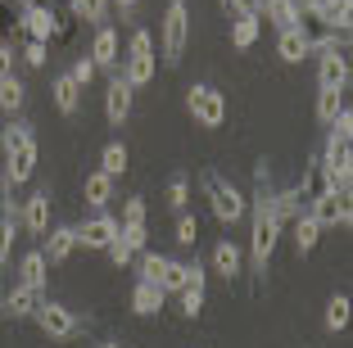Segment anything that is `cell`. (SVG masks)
Masks as SVG:
<instances>
[{
	"mask_svg": "<svg viewBox=\"0 0 353 348\" xmlns=\"http://www.w3.org/2000/svg\"><path fill=\"white\" fill-rule=\"evenodd\" d=\"M19 285L32 289V294H46V285H50V267H46L41 249L23 254V263H19Z\"/></svg>",
	"mask_w": 353,
	"mask_h": 348,
	"instance_id": "17",
	"label": "cell"
},
{
	"mask_svg": "<svg viewBox=\"0 0 353 348\" xmlns=\"http://www.w3.org/2000/svg\"><path fill=\"white\" fill-rule=\"evenodd\" d=\"M163 289L154 285V280H136L132 285V312L136 317H159V312H163Z\"/></svg>",
	"mask_w": 353,
	"mask_h": 348,
	"instance_id": "18",
	"label": "cell"
},
{
	"mask_svg": "<svg viewBox=\"0 0 353 348\" xmlns=\"http://www.w3.org/2000/svg\"><path fill=\"white\" fill-rule=\"evenodd\" d=\"M68 77H73V82H77V86H82V91H86V86H91V77H95V63H91V59H77Z\"/></svg>",
	"mask_w": 353,
	"mask_h": 348,
	"instance_id": "41",
	"label": "cell"
},
{
	"mask_svg": "<svg viewBox=\"0 0 353 348\" xmlns=\"http://www.w3.org/2000/svg\"><path fill=\"white\" fill-rule=\"evenodd\" d=\"M127 163H132V154H127L123 141H109V145H104V154H100V172L104 176H123Z\"/></svg>",
	"mask_w": 353,
	"mask_h": 348,
	"instance_id": "28",
	"label": "cell"
},
{
	"mask_svg": "<svg viewBox=\"0 0 353 348\" xmlns=\"http://www.w3.org/2000/svg\"><path fill=\"white\" fill-rule=\"evenodd\" d=\"M68 14L95 23V28H104V23H109V0H68Z\"/></svg>",
	"mask_w": 353,
	"mask_h": 348,
	"instance_id": "29",
	"label": "cell"
},
{
	"mask_svg": "<svg viewBox=\"0 0 353 348\" xmlns=\"http://www.w3.org/2000/svg\"><path fill=\"white\" fill-rule=\"evenodd\" d=\"M118 240V222L109 213H95L91 222L77 226V249H109Z\"/></svg>",
	"mask_w": 353,
	"mask_h": 348,
	"instance_id": "11",
	"label": "cell"
},
{
	"mask_svg": "<svg viewBox=\"0 0 353 348\" xmlns=\"http://www.w3.org/2000/svg\"><path fill=\"white\" fill-rule=\"evenodd\" d=\"M222 10H227V14H240V0H222Z\"/></svg>",
	"mask_w": 353,
	"mask_h": 348,
	"instance_id": "44",
	"label": "cell"
},
{
	"mask_svg": "<svg viewBox=\"0 0 353 348\" xmlns=\"http://www.w3.org/2000/svg\"><path fill=\"white\" fill-rule=\"evenodd\" d=\"M349 294H331L326 298V330H344L349 326Z\"/></svg>",
	"mask_w": 353,
	"mask_h": 348,
	"instance_id": "32",
	"label": "cell"
},
{
	"mask_svg": "<svg viewBox=\"0 0 353 348\" xmlns=\"http://www.w3.org/2000/svg\"><path fill=\"white\" fill-rule=\"evenodd\" d=\"M91 63L104 72H118V63H123V45H118V32L104 23V28H95V41H91Z\"/></svg>",
	"mask_w": 353,
	"mask_h": 348,
	"instance_id": "13",
	"label": "cell"
},
{
	"mask_svg": "<svg viewBox=\"0 0 353 348\" xmlns=\"http://www.w3.org/2000/svg\"><path fill=\"white\" fill-rule=\"evenodd\" d=\"M118 240H123L132 254H145V245H150V231L145 226H118Z\"/></svg>",
	"mask_w": 353,
	"mask_h": 348,
	"instance_id": "36",
	"label": "cell"
},
{
	"mask_svg": "<svg viewBox=\"0 0 353 348\" xmlns=\"http://www.w3.org/2000/svg\"><path fill=\"white\" fill-rule=\"evenodd\" d=\"M109 5H118V10H136V0H109Z\"/></svg>",
	"mask_w": 353,
	"mask_h": 348,
	"instance_id": "45",
	"label": "cell"
},
{
	"mask_svg": "<svg viewBox=\"0 0 353 348\" xmlns=\"http://www.w3.org/2000/svg\"><path fill=\"white\" fill-rule=\"evenodd\" d=\"M32 321H37V326H41L50 339H73L77 330H82V321H77L63 303H54V298H41V303H37V312H32Z\"/></svg>",
	"mask_w": 353,
	"mask_h": 348,
	"instance_id": "9",
	"label": "cell"
},
{
	"mask_svg": "<svg viewBox=\"0 0 353 348\" xmlns=\"http://www.w3.org/2000/svg\"><path fill=\"white\" fill-rule=\"evenodd\" d=\"M190 280V263H176V258H168L163 276H159V289L163 294H181V285Z\"/></svg>",
	"mask_w": 353,
	"mask_h": 348,
	"instance_id": "31",
	"label": "cell"
},
{
	"mask_svg": "<svg viewBox=\"0 0 353 348\" xmlns=\"http://www.w3.org/2000/svg\"><path fill=\"white\" fill-rule=\"evenodd\" d=\"M276 54L285 63H303V59H308V32H303V28L281 32V37H276Z\"/></svg>",
	"mask_w": 353,
	"mask_h": 348,
	"instance_id": "22",
	"label": "cell"
},
{
	"mask_svg": "<svg viewBox=\"0 0 353 348\" xmlns=\"http://www.w3.org/2000/svg\"><path fill=\"white\" fill-rule=\"evenodd\" d=\"M186 199H190V181L186 176H172V181H168V208L186 213Z\"/></svg>",
	"mask_w": 353,
	"mask_h": 348,
	"instance_id": "37",
	"label": "cell"
},
{
	"mask_svg": "<svg viewBox=\"0 0 353 348\" xmlns=\"http://www.w3.org/2000/svg\"><path fill=\"white\" fill-rule=\"evenodd\" d=\"M104 254H109V263H114V267H127V263H132V258H136V254H132V249H127V245H123V240H114V245L104 249Z\"/></svg>",
	"mask_w": 353,
	"mask_h": 348,
	"instance_id": "42",
	"label": "cell"
},
{
	"mask_svg": "<svg viewBox=\"0 0 353 348\" xmlns=\"http://www.w3.org/2000/svg\"><path fill=\"white\" fill-rule=\"evenodd\" d=\"M0 72H14V45H10V37H0Z\"/></svg>",
	"mask_w": 353,
	"mask_h": 348,
	"instance_id": "43",
	"label": "cell"
},
{
	"mask_svg": "<svg viewBox=\"0 0 353 348\" xmlns=\"http://www.w3.org/2000/svg\"><path fill=\"white\" fill-rule=\"evenodd\" d=\"M213 267H218V276L236 280L240 272H245V254H240V245H231V240H218V249H213Z\"/></svg>",
	"mask_w": 353,
	"mask_h": 348,
	"instance_id": "21",
	"label": "cell"
},
{
	"mask_svg": "<svg viewBox=\"0 0 353 348\" xmlns=\"http://www.w3.org/2000/svg\"><path fill=\"white\" fill-rule=\"evenodd\" d=\"M5 181L10 185H23V181H32V172H37V141H28V145H14L10 154H5Z\"/></svg>",
	"mask_w": 353,
	"mask_h": 348,
	"instance_id": "12",
	"label": "cell"
},
{
	"mask_svg": "<svg viewBox=\"0 0 353 348\" xmlns=\"http://www.w3.org/2000/svg\"><path fill=\"white\" fill-rule=\"evenodd\" d=\"M204 312V267L190 263V280L181 285V317H199Z\"/></svg>",
	"mask_w": 353,
	"mask_h": 348,
	"instance_id": "19",
	"label": "cell"
},
{
	"mask_svg": "<svg viewBox=\"0 0 353 348\" xmlns=\"http://www.w3.org/2000/svg\"><path fill=\"white\" fill-rule=\"evenodd\" d=\"M259 14H231V45L236 50H250L254 41H259Z\"/></svg>",
	"mask_w": 353,
	"mask_h": 348,
	"instance_id": "24",
	"label": "cell"
},
{
	"mask_svg": "<svg viewBox=\"0 0 353 348\" xmlns=\"http://www.w3.org/2000/svg\"><path fill=\"white\" fill-rule=\"evenodd\" d=\"M132 100H136V86L127 82L123 72H109V91H104V113H109V123L123 127L132 118Z\"/></svg>",
	"mask_w": 353,
	"mask_h": 348,
	"instance_id": "10",
	"label": "cell"
},
{
	"mask_svg": "<svg viewBox=\"0 0 353 348\" xmlns=\"http://www.w3.org/2000/svg\"><path fill=\"white\" fill-rule=\"evenodd\" d=\"M186 45H190V10H186V0H168L163 28H159V50H163V63H168V68H176V63H181Z\"/></svg>",
	"mask_w": 353,
	"mask_h": 348,
	"instance_id": "3",
	"label": "cell"
},
{
	"mask_svg": "<svg viewBox=\"0 0 353 348\" xmlns=\"http://www.w3.org/2000/svg\"><path fill=\"white\" fill-rule=\"evenodd\" d=\"M136 258H141V263H136V267H141V276H136V280H154V285H159V276H163V267H168V258L150 254V249H145V254H136Z\"/></svg>",
	"mask_w": 353,
	"mask_h": 348,
	"instance_id": "35",
	"label": "cell"
},
{
	"mask_svg": "<svg viewBox=\"0 0 353 348\" xmlns=\"http://www.w3.org/2000/svg\"><path fill=\"white\" fill-rule=\"evenodd\" d=\"M50 95H54V109H59V113H77V104H82V86H77L68 72H59V77H54Z\"/></svg>",
	"mask_w": 353,
	"mask_h": 348,
	"instance_id": "23",
	"label": "cell"
},
{
	"mask_svg": "<svg viewBox=\"0 0 353 348\" xmlns=\"http://www.w3.org/2000/svg\"><path fill=\"white\" fill-rule=\"evenodd\" d=\"M303 213H308L312 222L322 226V231H326V226H349V222H353L349 195H340V190H322V195H312Z\"/></svg>",
	"mask_w": 353,
	"mask_h": 348,
	"instance_id": "8",
	"label": "cell"
},
{
	"mask_svg": "<svg viewBox=\"0 0 353 348\" xmlns=\"http://www.w3.org/2000/svg\"><path fill=\"white\" fill-rule=\"evenodd\" d=\"M317 163L326 172V185L349 195V185H353V109L349 104L331 118V136H326V150Z\"/></svg>",
	"mask_w": 353,
	"mask_h": 348,
	"instance_id": "1",
	"label": "cell"
},
{
	"mask_svg": "<svg viewBox=\"0 0 353 348\" xmlns=\"http://www.w3.org/2000/svg\"><path fill=\"white\" fill-rule=\"evenodd\" d=\"M82 199H86L91 208H104L109 199H114V176H104V172H91V176L82 181Z\"/></svg>",
	"mask_w": 353,
	"mask_h": 348,
	"instance_id": "26",
	"label": "cell"
},
{
	"mask_svg": "<svg viewBox=\"0 0 353 348\" xmlns=\"http://www.w3.org/2000/svg\"><path fill=\"white\" fill-rule=\"evenodd\" d=\"M95 348H123V344H114V339H104V344H95Z\"/></svg>",
	"mask_w": 353,
	"mask_h": 348,
	"instance_id": "46",
	"label": "cell"
},
{
	"mask_svg": "<svg viewBox=\"0 0 353 348\" xmlns=\"http://www.w3.org/2000/svg\"><path fill=\"white\" fill-rule=\"evenodd\" d=\"M14 28L28 32V41H63L68 32H73V14H63V10H50L46 0H32V5H23L19 10V23Z\"/></svg>",
	"mask_w": 353,
	"mask_h": 348,
	"instance_id": "2",
	"label": "cell"
},
{
	"mask_svg": "<svg viewBox=\"0 0 353 348\" xmlns=\"http://www.w3.org/2000/svg\"><path fill=\"white\" fill-rule=\"evenodd\" d=\"M186 109L199 127H222L227 123V95H222L218 86H208V82H195L186 91Z\"/></svg>",
	"mask_w": 353,
	"mask_h": 348,
	"instance_id": "7",
	"label": "cell"
},
{
	"mask_svg": "<svg viewBox=\"0 0 353 348\" xmlns=\"http://www.w3.org/2000/svg\"><path fill=\"white\" fill-rule=\"evenodd\" d=\"M317 86L322 91H349V59H344V50H326L317 59Z\"/></svg>",
	"mask_w": 353,
	"mask_h": 348,
	"instance_id": "14",
	"label": "cell"
},
{
	"mask_svg": "<svg viewBox=\"0 0 353 348\" xmlns=\"http://www.w3.org/2000/svg\"><path fill=\"white\" fill-rule=\"evenodd\" d=\"M73 249H77V226H54V231H46L41 258H46V267H54L63 258H73Z\"/></svg>",
	"mask_w": 353,
	"mask_h": 348,
	"instance_id": "16",
	"label": "cell"
},
{
	"mask_svg": "<svg viewBox=\"0 0 353 348\" xmlns=\"http://www.w3.org/2000/svg\"><path fill=\"white\" fill-rule=\"evenodd\" d=\"M19 217H23V231H32L37 240H46V231H50V195H32L28 204H19Z\"/></svg>",
	"mask_w": 353,
	"mask_h": 348,
	"instance_id": "15",
	"label": "cell"
},
{
	"mask_svg": "<svg viewBox=\"0 0 353 348\" xmlns=\"http://www.w3.org/2000/svg\"><path fill=\"white\" fill-rule=\"evenodd\" d=\"M344 109V91H317V123L331 127V118Z\"/></svg>",
	"mask_w": 353,
	"mask_h": 348,
	"instance_id": "33",
	"label": "cell"
},
{
	"mask_svg": "<svg viewBox=\"0 0 353 348\" xmlns=\"http://www.w3.org/2000/svg\"><path fill=\"white\" fill-rule=\"evenodd\" d=\"M317 240H322V226L312 222L308 213L294 217V249H299V258H308L312 249H317Z\"/></svg>",
	"mask_w": 353,
	"mask_h": 348,
	"instance_id": "27",
	"label": "cell"
},
{
	"mask_svg": "<svg viewBox=\"0 0 353 348\" xmlns=\"http://www.w3.org/2000/svg\"><path fill=\"white\" fill-rule=\"evenodd\" d=\"M268 23L276 32H294V28H303V10H299V0H272L268 10Z\"/></svg>",
	"mask_w": 353,
	"mask_h": 348,
	"instance_id": "20",
	"label": "cell"
},
{
	"mask_svg": "<svg viewBox=\"0 0 353 348\" xmlns=\"http://www.w3.org/2000/svg\"><path fill=\"white\" fill-rule=\"evenodd\" d=\"M199 185H204V199H208V208H213V217H218L222 226H231V222L245 217V195H240L222 172H204Z\"/></svg>",
	"mask_w": 353,
	"mask_h": 348,
	"instance_id": "5",
	"label": "cell"
},
{
	"mask_svg": "<svg viewBox=\"0 0 353 348\" xmlns=\"http://www.w3.org/2000/svg\"><path fill=\"white\" fill-rule=\"evenodd\" d=\"M276 236H281V226L268 217V208L254 199V236H250V267H254V276L268 280V263L272 254H276Z\"/></svg>",
	"mask_w": 353,
	"mask_h": 348,
	"instance_id": "6",
	"label": "cell"
},
{
	"mask_svg": "<svg viewBox=\"0 0 353 348\" xmlns=\"http://www.w3.org/2000/svg\"><path fill=\"white\" fill-rule=\"evenodd\" d=\"M28 141H37V136H32V123H5V132H0V145H5V154H10L14 145H28Z\"/></svg>",
	"mask_w": 353,
	"mask_h": 348,
	"instance_id": "34",
	"label": "cell"
},
{
	"mask_svg": "<svg viewBox=\"0 0 353 348\" xmlns=\"http://www.w3.org/2000/svg\"><path fill=\"white\" fill-rule=\"evenodd\" d=\"M118 72H123L132 86H150L159 72V54H154V37H150L145 28L132 32V41H127V59L118 63Z\"/></svg>",
	"mask_w": 353,
	"mask_h": 348,
	"instance_id": "4",
	"label": "cell"
},
{
	"mask_svg": "<svg viewBox=\"0 0 353 348\" xmlns=\"http://www.w3.org/2000/svg\"><path fill=\"white\" fill-rule=\"evenodd\" d=\"M123 226H145V199L141 195H132L123 204Z\"/></svg>",
	"mask_w": 353,
	"mask_h": 348,
	"instance_id": "39",
	"label": "cell"
},
{
	"mask_svg": "<svg viewBox=\"0 0 353 348\" xmlns=\"http://www.w3.org/2000/svg\"><path fill=\"white\" fill-rule=\"evenodd\" d=\"M46 54H50V45L46 41H23V63H32V68H41Z\"/></svg>",
	"mask_w": 353,
	"mask_h": 348,
	"instance_id": "40",
	"label": "cell"
},
{
	"mask_svg": "<svg viewBox=\"0 0 353 348\" xmlns=\"http://www.w3.org/2000/svg\"><path fill=\"white\" fill-rule=\"evenodd\" d=\"M37 303H41V294H32V289L14 285L10 294H5V317L23 321V317H32V312H37Z\"/></svg>",
	"mask_w": 353,
	"mask_h": 348,
	"instance_id": "25",
	"label": "cell"
},
{
	"mask_svg": "<svg viewBox=\"0 0 353 348\" xmlns=\"http://www.w3.org/2000/svg\"><path fill=\"white\" fill-rule=\"evenodd\" d=\"M0 317H5V294H0Z\"/></svg>",
	"mask_w": 353,
	"mask_h": 348,
	"instance_id": "47",
	"label": "cell"
},
{
	"mask_svg": "<svg viewBox=\"0 0 353 348\" xmlns=\"http://www.w3.org/2000/svg\"><path fill=\"white\" fill-rule=\"evenodd\" d=\"M195 240H199V222H195V217H190V213H181V217H176V245H195Z\"/></svg>",
	"mask_w": 353,
	"mask_h": 348,
	"instance_id": "38",
	"label": "cell"
},
{
	"mask_svg": "<svg viewBox=\"0 0 353 348\" xmlns=\"http://www.w3.org/2000/svg\"><path fill=\"white\" fill-rule=\"evenodd\" d=\"M23 100H28V91H23V82L14 77V72H0V109L5 113H19Z\"/></svg>",
	"mask_w": 353,
	"mask_h": 348,
	"instance_id": "30",
	"label": "cell"
}]
</instances>
